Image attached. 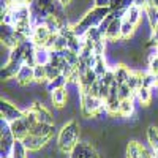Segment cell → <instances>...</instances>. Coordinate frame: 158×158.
I'll use <instances>...</instances> for the list:
<instances>
[{"instance_id":"obj_1","label":"cell","mask_w":158,"mask_h":158,"mask_svg":"<svg viewBox=\"0 0 158 158\" xmlns=\"http://www.w3.org/2000/svg\"><path fill=\"white\" fill-rule=\"evenodd\" d=\"M111 15V8L109 6H94L92 10H89L84 18H81L76 24H73V33L76 36H84L87 30L94 29V27H100V24Z\"/></svg>"},{"instance_id":"obj_2","label":"cell","mask_w":158,"mask_h":158,"mask_svg":"<svg viewBox=\"0 0 158 158\" xmlns=\"http://www.w3.org/2000/svg\"><path fill=\"white\" fill-rule=\"evenodd\" d=\"M81 136V125L77 120H70L67 122L62 130L59 131V138H57V147L63 153H71L74 147L77 146V139Z\"/></svg>"},{"instance_id":"obj_3","label":"cell","mask_w":158,"mask_h":158,"mask_svg":"<svg viewBox=\"0 0 158 158\" xmlns=\"http://www.w3.org/2000/svg\"><path fill=\"white\" fill-rule=\"evenodd\" d=\"M0 112H2V120L6 123L15 122L24 115V111L21 108H18L13 101L5 98H2V101H0Z\"/></svg>"},{"instance_id":"obj_4","label":"cell","mask_w":158,"mask_h":158,"mask_svg":"<svg viewBox=\"0 0 158 158\" xmlns=\"http://www.w3.org/2000/svg\"><path fill=\"white\" fill-rule=\"evenodd\" d=\"M51 36H52V33L49 32L46 25H36V27H33V33H32L30 40L36 48H48Z\"/></svg>"},{"instance_id":"obj_5","label":"cell","mask_w":158,"mask_h":158,"mask_svg":"<svg viewBox=\"0 0 158 158\" xmlns=\"http://www.w3.org/2000/svg\"><path fill=\"white\" fill-rule=\"evenodd\" d=\"M8 125H10V130H11L13 136H15V139H18V141H22L25 136H29V133H30V125H29L27 118H25L24 115L21 118H18V120L8 123Z\"/></svg>"},{"instance_id":"obj_6","label":"cell","mask_w":158,"mask_h":158,"mask_svg":"<svg viewBox=\"0 0 158 158\" xmlns=\"http://www.w3.org/2000/svg\"><path fill=\"white\" fill-rule=\"evenodd\" d=\"M70 158H100L97 149L92 146L90 142H79L74 147V150L71 152Z\"/></svg>"},{"instance_id":"obj_7","label":"cell","mask_w":158,"mask_h":158,"mask_svg":"<svg viewBox=\"0 0 158 158\" xmlns=\"http://www.w3.org/2000/svg\"><path fill=\"white\" fill-rule=\"evenodd\" d=\"M104 40L111 43H117L122 40V19L120 18H114L111 21V24L106 29V33H104Z\"/></svg>"},{"instance_id":"obj_8","label":"cell","mask_w":158,"mask_h":158,"mask_svg":"<svg viewBox=\"0 0 158 158\" xmlns=\"http://www.w3.org/2000/svg\"><path fill=\"white\" fill-rule=\"evenodd\" d=\"M125 153H127V158H152L147 149L138 141H130L125 147Z\"/></svg>"},{"instance_id":"obj_9","label":"cell","mask_w":158,"mask_h":158,"mask_svg":"<svg viewBox=\"0 0 158 158\" xmlns=\"http://www.w3.org/2000/svg\"><path fill=\"white\" fill-rule=\"evenodd\" d=\"M51 141V138H41V136H33V135H29L22 139V144L25 146V149L30 150V152H36L40 149H43L46 144Z\"/></svg>"},{"instance_id":"obj_10","label":"cell","mask_w":158,"mask_h":158,"mask_svg":"<svg viewBox=\"0 0 158 158\" xmlns=\"http://www.w3.org/2000/svg\"><path fill=\"white\" fill-rule=\"evenodd\" d=\"M32 82H35V79H33V67L24 63L22 68L19 70V73L16 74V84H19L21 87H29Z\"/></svg>"},{"instance_id":"obj_11","label":"cell","mask_w":158,"mask_h":158,"mask_svg":"<svg viewBox=\"0 0 158 158\" xmlns=\"http://www.w3.org/2000/svg\"><path fill=\"white\" fill-rule=\"evenodd\" d=\"M112 73H114V77H115V84H117V85L127 84L128 77H130V74H131L130 68L127 67L125 63H117L115 67L112 68Z\"/></svg>"},{"instance_id":"obj_12","label":"cell","mask_w":158,"mask_h":158,"mask_svg":"<svg viewBox=\"0 0 158 158\" xmlns=\"http://www.w3.org/2000/svg\"><path fill=\"white\" fill-rule=\"evenodd\" d=\"M68 98H70V95H68L67 87L57 89V90H54V92H51V100H52V103H54V106L59 108V109H62L65 104H67Z\"/></svg>"},{"instance_id":"obj_13","label":"cell","mask_w":158,"mask_h":158,"mask_svg":"<svg viewBox=\"0 0 158 158\" xmlns=\"http://www.w3.org/2000/svg\"><path fill=\"white\" fill-rule=\"evenodd\" d=\"M142 11H144L142 8L133 5V6H130L128 10H125L123 19L128 21V22H131V24H135V25H138L141 22V19H142Z\"/></svg>"},{"instance_id":"obj_14","label":"cell","mask_w":158,"mask_h":158,"mask_svg":"<svg viewBox=\"0 0 158 158\" xmlns=\"http://www.w3.org/2000/svg\"><path fill=\"white\" fill-rule=\"evenodd\" d=\"M144 13H146V19L149 22V27L153 32V29L156 27V24H158V8L153 6V5H147L146 8H144Z\"/></svg>"},{"instance_id":"obj_15","label":"cell","mask_w":158,"mask_h":158,"mask_svg":"<svg viewBox=\"0 0 158 158\" xmlns=\"http://www.w3.org/2000/svg\"><path fill=\"white\" fill-rule=\"evenodd\" d=\"M49 62H51V49L36 48L35 49V63L36 65H48Z\"/></svg>"},{"instance_id":"obj_16","label":"cell","mask_w":158,"mask_h":158,"mask_svg":"<svg viewBox=\"0 0 158 158\" xmlns=\"http://www.w3.org/2000/svg\"><path fill=\"white\" fill-rule=\"evenodd\" d=\"M152 89H147V87H141V89H138L136 90V98H138V101L141 103V106H149L150 104V101H152V92H150Z\"/></svg>"},{"instance_id":"obj_17","label":"cell","mask_w":158,"mask_h":158,"mask_svg":"<svg viewBox=\"0 0 158 158\" xmlns=\"http://www.w3.org/2000/svg\"><path fill=\"white\" fill-rule=\"evenodd\" d=\"M135 114V106L131 98L128 100H120V106H118V115L122 117H131Z\"/></svg>"},{"instance_id":"obj_18","label":"cell","mask_w":158,"mask_h":158,"mask_svg":"<svg viewBox=\"0 0 158 158\" xmlns=\"http://www.w3.org/2000/svg\"><path fill=\"white\" fill-rule=\"evenodd\" d=\"M33 79L36 84H48L46 65H35L33 67Z\"/></svg>"},{"instance_id":"obj_19","label":"cell","mask_w":158,"mask_h":158,"mask_svg":"<svg viewBox=\"0 0 158 158\" xmlns=\"http://www.w3.org/2000/svg\"><path fill=\"white\" fill-rule=\"evenodd\" d=\"M127 84H128L130 89L136 94V90L142 87V73H141V71H131Z\"/></svg>"},{"instance_id":"obj_20","label":"cell","mask_w":158,"mask_h":158,"mask_svg":"<svg viewBox=\"0 0 158 158\" xmlns=\"http://www.w3.org/2000/svg\"><path fill=\"white\" fill-rule=\"evenodd\" d=\"M67 84H68V77L65 76V74H60L59 77L52 79V81H49V82L46 84V89H48L49 92H54V90H57V89L67 87Z\"/></svg>"},{"instance_id":"obj_21","label":"cell","mask_w":158,"mask_h":158,"mask_svg":"<svg viewBox=\"0 0 158 158\" xmlns=\"http://www.w3.org/2000/svg\"><path fill=\"white\" fill-rule=\"evenodd\" d=\"M135 33H136V25L125 21V19H122V40L120 41H127V40L133 38Z\"/></svg>"},{"instance_id":"obj_22","label":"cell","mask_w":158,"mask_h":158,"mask_svg":"<svg viewBox=\"0 0 158 158\" xmlns=\"http://www.w3.org/2000/svg\"><path fill=\"white\" fill-rule=\"evenodd\" d=\"M147 141L150 144L152 150H158V127L156 125H149L147 128Z\"/></svg>"},{"instance_id":"obj_23","label":"cell","mask_w":158,"mask_h":158,"mask_svg":"<svg viewBox=\"0 0 158 158\" xmlns=\"http://www.w3.org/2000/svg\"><path fill=\"white\" fill-rule=\"evenodd\" d=\"M94 70L98 77H101L104 73L108 71V63H106V59H104V56H95V63H94Z\"/></svg>"},{"instance_id":"obj_24","label":"cell","mask_w":158,"mask_h":158,"mask_svg":"<svg viewBox=\"0 0 158 158\" xmlns=\"http://www.w3.org/2000/svg\"><path fill=\"white\" fill-rule=\"evenodd\" d=\"M133 0H111L109 2V8L111 11H125L130 6H133Z\"/></svg>"},{"instance_id":"obj_25","label":"cell","mask_w":158,"mask_h":158,"mask_svg":"<svg viewBox=\"0 0 158 158\" xmlns=\"http://www.w3.org/2000/svg\"><path fill=\"white\" fill-rule=\"evenodd\" d=\"M46 74H48V82H49V81H52V79L59 77V76L62 74V71H60V68L56 67V65L48 63V65H46Z\"/></svg>"},{"instance_id":"obj_26","label":"cell","mask_w":158,"mask_h":158,"mask_svg":"<svg viewBox=\"0 0 158 158\" xmlns=\"http://www.w3.org/2000/svg\"><path fill=\"white\" fill-rule=\"evenodd\" d=\"M156 84V79H155V74L153 73H146L142 74V87H147V89H153Z\"/></svg>"},{"instance_id":"obj_27","label":"cell","mask_w":158,"mask_h":158,"mask_svg":"<svg viewBox=\"0 0 158 158\" xmlns=\"http://www.w3.org/2000/svg\"><path fill=\"white\" fill-rule=\"evenodd\" d=\"M135 92L130 89L128 84H122V85H118V98L120 100H128L131 98V95H133Z\"/></svg>"},{"instance_id":"obj_28","label":"cell","mask_w":158,"mask_h":158,"mask_svg":"<svg viewBox=\"0 0 158 158\" xmlns=\"http://www.w3.org/2000/svg\"><path fill=\"white\" fill-rule=\"evenodd\" d=\"M133 3L136 5V6H139V8H146L147 5H149V0H133Z\"/></svg>"},{"instance_id":"obj_29","label":"cell","mask_w":158,"mask_h":158,"mask_svg":"<svg viewBox=\"0 0 158 158\" xmlns=\"http://www.w3.org/2000/svg\"><path fill=\"white\" fill-rule=\"evenodd\" d=\"M111 0H95V6H109Z\"/></svg>"},{"instance_id":"obj_30","label":"cell","mask_w":158,"mask_h":158,"mask_svg":"<svg viewBox=\"0 0 158 158\" xmlns=\"http://www.w3.org/2000/svg\"><path fill=\"white\" fill-rule=\"evenodd\" d=\"M15 3H24V5H30L32 0H15Z\"/></svg>"},{"instance_id":"obj_31","label":"cell","mask_w":158,"mask_h":158,"mask_svg":"<svg viewBox=\"0 0 158 158\" xmlns=\"http://www.w3.org/2000/svg\"><path fill=\"white\" fill-rule=\"evenodd\" d=\"M152 158H158V150H153V155H152Z\"/></svg>"},{"instance_id":"obj_32","label":"cell","mask_w":158,"mask_h":158,"mask_svg":"<svg viewBox=\"0 0 158 158\" xmlns=\"http://www.w3.org/2000/svg\"><path fill=\"white\" fill-rule=\"evenodd\" d=\"M11 2H15V0H11Z\"/></svg>"}]
</instances>
